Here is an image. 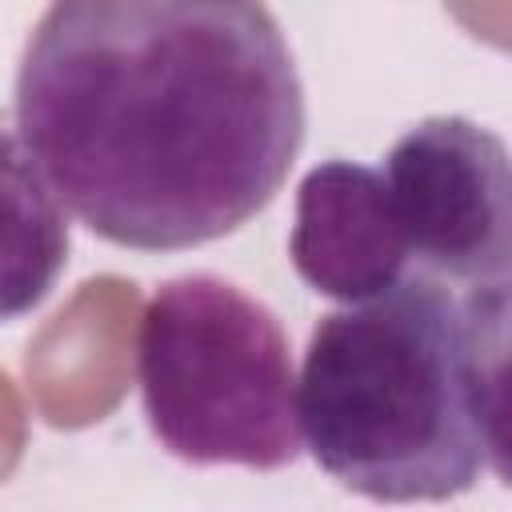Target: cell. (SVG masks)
Segmentation results:
<instances>
[{"mask_svg": "<svg viewBox=\"0 0 512 512\" xmlns=\"http://www.w3.org/2000/svg\"><path fill=\"white\" fill-rule=\"evenodd\" d=\"M288 256L316 296L340 304L400 284L412 272V252L384 172L344 156L308 168L296 188Z\"/></svg>", "mask_w": 512, "mask_h": 512, "instance_id": "obj_5", "label": "cell"}, {"mask_svg": "<svg viewBox=\"0 0 512 512\" xmlns=\"http://www.w3.org/2000/svg\"><path fill=\"white\" fill-rule=\"evenodd\" d=\"M460 328L484 464L512 488V276L472 284L460 300Z\"/></svg>", "mask_w": 512, "mask_h": 512, "instance_id": "obj_6", "label": "cell"}, {"mask_svg": "<svg viewBox=\"0 0 512 512\" xmlns=\"http://www.w3.org/2000/svg\"><path fill=\"white\" fill-rule=\"evenodd\" d=\"M412 264L460 284L512 276V148L472 116L416 120L384 156Z\"/></svg>", "mask_w": 512, "mask_h": 512, "instance_id": "obj_4", "label": "cell"}, {"mask_svg": "<svg viewBox=\"0 0 512 512\" xmlns=\"http://www.w3.org/2000/svg\"><path fill=\"white\" fill-rule=\"evenodd\" d=\"M152 436L184 464L288 468L300 448L296 368L272 308L212 272L164 280L136 328Z\"/></svg>", "mask_w": 512, "mask_h": 512, "instance_id": "obj_3", "label": "cell"}, {"mask_svg": "<svg viewBox=\"0 0 512 512\" xmlns=\"http://www.w3.org/2000/svg\"><path fill=\"white\" fill-rule=\"evenodd\" d=\"M304 128V84L264 0H48L8 140L100 240L184 252L272 204Z\"/></svg>", "mask_w": 512, "mask_h": 512, "instance_id": "obj_1", "label": "cell"}, {"mask_svg": "<svg viewBox=\"0 0 512 512\" xmlns=\"http://www.w3.org/2000/svg\"><path fill=\"white\" fill-rule=\"evenodd\" d=\"M308 456L376 504L468 492L484 468L464 372L460 300L416 268L380 296L324 312L296 372Z\"/></svg>", "mask_w": 512, "mask_h": 512, "instance_id": "obj_2", "label": "cell"}]
</instances>
